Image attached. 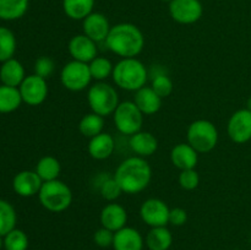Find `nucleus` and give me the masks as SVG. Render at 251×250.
Returning a JSON list of instances; mask_svg holds the SVG:
<instances>
[{"mask_svg":"<svg viewBox=\"0 0 251 250\" xmlns=\"http://www.w3.org/2000/svg\"><path fill=\"white\" fill-rule=\"evenodd\" d=\"M115 150V140L108 132H100L97 136L90 139L87 145L88 154L93 159L97 161H104L109 158Z\"/></svg>","mask_w":251,"mask_h":250,"instance_id":"412c9836","label":"nucleus"},{"mask_svg":"<svg viewBox=\"0 0 251 250\" xmlns=\"http://www.w3.org/2000/svg\"><path fill=\"white\" fill-rule=\"evenodd\" d=\"M169 206L157 198L147 199L140 207V217L149 227H164L169 223Z\"/></svg>","mask_w":251,"mask_h":250,"instance_id":"9b49d317","label":"nucleus"},{"mask_svg":"<svg viewBox=\"0 0 251 250\" xmlns=\"http://www.w3.org/2000/svg\"><path fill=\"white\" fill-rule=\"evenodd\" d=\"M114 178L122 188L123 193L135 195L144 191L150 185L152 168L144 157H127L115 169Z\"/></svg>","mask_w":251,"mask_h":250,"instance_id":"f03ea898","label":"nucleus"},{"mask_svg":"<svg viewBox=\"0 0 251 250\" xmlns=\"http://www.w3.org/2000/svg\"><path fill=\"white\" fill-rule=\"evenodd\" d=\"M22 103L19 87L0 85V113H12L19 109Z\"/></svg>","mask_w":251,"mask_h":250,"instance_id":"bb28decb","label":"nucleus"},{"mask_svg":"<svg viewBox=\"0 0 251 250\" xmlns=\"http://www.w3.org/2000/svg\"><path fill=\"white\" fill-rule=\"evenodd\" d=\"M171 161L179 171L194 169L198 166L199 152L188 142H180L172 149Z\"/></svg>","mask_w":251,"mask_h":250,"instance_id":"f3484780","label":"nucleus"},{"mask_svg":"<svg viewBox=\"0 0 251 250\" xmlns=\"http://www.w3.org/2000/svg\"><path fill=\"white\" fill-rule=\"evenodd\" d=\"M17 215L14 206L6 200L0 199V235L5 237L16 228Z\"/></svg>","mask_w":251,"mask_h":250,"instance_id":"c756f323","label":"nucleus"},{"mask_svg":"<svg viewBox=\"0 0 251 250\" xmlns=\"http://www.w3.org/2000/svg\"><path fill=\"white\" fill-rule=\"evenodd\" d=\"M188 221V212L183 207H173L169 211V223L176 227H181Z\"/></svg>","mask_w":251,"mask_h":250,"instance_id":"4c0bfd02","label":"nucleus"},{"mask_svg":"<svg viewBox=\"0 0 251 250\" xmlns=\"http://www.w3.org/2000/svg\"><path fill=\"white\" fill-rule=\"evenodd\" d=\"M145 244L149 250H168L173 244V234L167 225L153 227L147 233Z\"/></svg>","mask_w":251,"mask_h":250,"instance_id":"b1692460","label":"nucleus"},{"mask_svg":"<svg viewBox=\"0 0 251 250\" xmlns=\"http://www.w3.org/2000/svg\"><path fill=\"white\" fill-rule=\"evenodd\" d=\"M100 220L102 227L115 233L126 225L127 212L124 206L120 203L110 202L102 208Z\"/></svg>","mask_w":251,"mask_h":250,"instance_id":"dca6fc26","label":"nucleus"},{"mask_svg":"<svg viewBox=\"0 0 251 250\" xmlns=\"http://www.w3.org/2000/svg\"><path fill=\"white\" fill-rule=\"evenodd\" d=\"M43 185V180L39 178L36 171H21L12 179V189L21 198H32L38 195Z\"/></svg>","mask_w":251,"mask_h":250,"instance_id":"2eb2a0df","label":"nucleus"},{"mask_svg":"<svg viewBox=\"0 0 251 250\" xmlns=\"http://www.w3.org/2000/svg\"><path fill=\"white\" fill-rule=\"evenodd\" d=\"M129 147L134 152L135 156L147 158L156 153L158 150V140L152 132L141 130L130 136Z\"/></svg>","mask_w":251,"mask_h":250,"instance_id":"6ab92c4d","label":"nucleus"},{"mask_svg":"<svg viewBox=\"0 0 251 250\" xmlns=\"http://www.w3.org/2000/svg\"><path fill=\"white\" fill-rule=\"evenodd\" d=\"M96 0H63V11L69 19L74 21H82L95 9Z\"/></svg>","mask_w":251,"mask_h":250,"instance_id":"5701e85b","label":"nucleus"},{"mask_svg":"<svg viewBox=\"0 0 251 250\" xmlns=\"http://www.w3.org/2000/svg\"><path fill=\"white\" fill-rule=\"evenodd\" d=\"M68 50L73 60L86 64H90L96 56H98L97 43L83 33L71 37L68 44Z\"/></svg>","mask_w":251,"mask_h":250,"instance_id":"ddd939ff","label":"nucleus"},{"mask_svg":"<svg viewBox=\"0 0 251 250\" xmlns=\"http://www.w3.org/2000/svg\"><path fill=\"white\" fill-rule=\"evenodd\" d=\"M110 28L112 26L109 20L102 12L93 11L85 20H82V33L90 37L96 43L104 42L109 34Z\"/></svg>","mask_w":251,"mask_h":250,"instance_id":"4468645a","label":"nucleus"},{"mask_svg":"<svg viewBox=\"0 0 251 250\" xmlns=\"http://www.w3.org/2000/svg\"><path fill=\"white\" fill-rule=\"evenodd\" d=\"M220 134L212 122L207 119H198L191 123L186 131V142L199 153H208L218 144Z\"/></svg>","mask_w":251,"mask_h":250,"instance_id":"423d86ee","label":"nucleus"},{"mask_svg":"<svg viewBox=\"0 0 251 250\" xmlns=\"http://www.w3.org/2000/svg\"><path fill=\"white\" fill-rule=\"evenodd\" d=\"M103 129H104V118L93 112L83 115L78 123V130L81 135L88 139L100 135V132H103Z\"/></svg>","mask_w":251,"mask_h":250,"instance_id":"c85d7f7f","label":"nucleus"},{"mask_svg":"<svg viewBox=\"0 0 251 250\" xmlns=\"http://www.w3.org/2000/svg\"><path fill=\"white\" fill-rule=\"evenodd\" d=\"M168 10L172 19L180 25L196 24L203 15L200 0H172Z\"/></svg>","mask_w":251,"mask_h":250,"instance_id":"9d476101","label":"nucleus"},{"mask_svg":"<svg viewBox=\"0 0 251 250\" xmlns=\"http://www.w3.org/2000/svg\"><path fill=\"white\" fill-rule=\"evenodd\" d=\"M87 103L93 113L105 118L113 115L120 100L114 86L105 81H100L88 87Z\"/></svg>","mask_w":251,"mask_h":250,"instance_id":"39448f33","label":"nucleus"},{"mask_svg":"<svg viewBox=\"0 0 251 250\" xmlns=\"http://www.w3.org/2000/svg\"><path fill=\"white\" fill-rule=\"evenodd\" d=\"M90 73L93 80L97 82L100 81H105L108 77H112L113 70H114V65L112 61L104 56H96L90 64Z\"/></svg>","mask_w":251,"mask_h":250,"instance_id":"2f4dec72","label":"nucleus"},{"mask_svg":"<svg viewBox=\"0 0 251 250\" xmlns=\"http://www.w3.org/2000/svg\"><path fill=\"white\" fill-rule=\"evenodd\" d=\"M149 76V70L141 60L137 58H124L114 65L112 78L117 87L136 92L146 86Z\"/></svg>","mask_w":251,"mask_h":250,"instance_id":"7ed1b4c3","label":"nucleus"},{"mask_svg":"<svg viewBox=\"0 0 251 250\" xmlns=\"http://www.w3.org/2000/svg\"><path fill=\"white\" fill-rule=\"evenodd\" d=\"M161 65H154V69H152L151 71H149V75L152 76V82L151 87L156 91L157 95L161 98H167L172 95L174 90V85L172 78L167 75V73L164 70H161L159 68Z\"/></svg>","mask_w":251,"mask_h":250,"instance_id":"cd10ccee","label":"nucleus"},{"mask_svg":"<svg viewBox=\"0 0 251 250\" xmlns=\"http://www.w3.org/2000/svg\"><path fill=\"white\" fill-rule=\"evenodd\" d=\"M144 247L145 239L136 228L125 225L124 228L114 233V250H142Z\"/></svg>","mask_w":251,"mask_h":250,"instance_id":"a211bd4d","label":"nucleus"},{"mask_svg":"<svg viewBox=\"0 0 251 250\" xmlns=\"http://www.w3.org/2000/svg\"><path fill=\"white\" fill-rule=\"evenodd\" d=\"M227 134L238 145L247 144L251 140V112L247 108L237 110L230 115L227 124Z\"/></svg>","mask_w":251,"mask_h":250,"instance_id":"f8f14e48","label":"nucleus"},{"mask_svg":"<svg viewBox=\"0 0 251 250\" xmlns=\"http://www.w3.org/2000/svg\"><path fill=\"white\" fill-rule=\"evenodd\" d=\"M2 248H4V237L0 235V250H1Z\"/></svg>","mask_w":251,"mask_h":250,"instance_id":"ea45409f","label":"nucleus"},{"mask_svg":"<svg viewBox=\"0 0 251 250\" xmlns=\"http://www.w3.org/2000/svg\"><path fill=\"white\" fill-rule=\"evenodd\" d=\"M29 0H0V20L15 21L26 14Z\"/></svg>","mask_w":251,"mask_h":250,"instance_id":"393cba45","label":"nucleus"},{"mask_svg":"<svg viewBox=\"0 0 251 250\" xmlns=\"http://www.w3.org/2000/svg\"><path fill=\"white\" fill-rule=\"evenodd\" d=\"M93 242L97 247L100 248H109L113 247V242H114V232L107 229L104 227H100L97 229L93 234Z\"/></svg>","mask_w":251,"mask_h":250,"instance_id":"e433bc0d","label":"nucleus"},{"mask_svg":"<svg viewBox=\"0 0 251 250\" xmlns=\"http://www.w3.org/2000/svg\"><path fill=\"white\" fill-rule=\"evenodd\" d=\"M144 117L134 100H124L119 103L113 113V122L120 134L131 136L142 130Z\"/></svg>","mask_w":251,"mask_h":250,"instance_id":"0eeeda50","label":"nucleus"},{"mask_svg":"<svg viewBox=\"0 0 251 250\" xmlns=\"http://www.w3.org/2000/svg\"><path fill=\"white\" fill-rule=\"evenodd\" d=\"M178 181L180 188L184 189V190H195L199 184H200V175H199L198 171L195 168L185 169V171H180Z\"/></svg>","mask_w":251,"mask_h":250,"instance_id":"f704fd0d","label":"nucleus"},{"mask_svg":"<svg viewBox=\"0 0 251 250\" xmlns=\"http://www.w3.org/2000/svg\"><path fill=\"white\" fill-rule=\"evenodd\" d=\"M16 37L7 27L0 26V63L14 58L16 51Z\"/></svg>","mask_w":251,"mask_h":250,"instance_id":"7c9ffc66","label":"nucleus"},{"mask_svg":"<svg viewBox=\"0 0 251 250\" xmlns=\"http://www.w3.org/2000/svg\"><path fill=\"white\" fill-rule=\"evenodd\" d=\"M92 80L90 66L86 63L71 60L61 68V85L71 92H81V91L86 90L87 87H90Z\"/></svg>","mask_w":251,"mask_h":250,"instance_id":"6e6552de","label":"nucleus"},{"mask_svg":"<svg viewBox=\"0 0 251 250\" xmlns=\"http://www.w3.org/2000/svg\"><path fill=\"white\" fill-rule=\"evenodd\" d=\"M247 109H249L251 112V96L249 97V100H247Z\"/></svg>","mask_w":251,"mask_h":250,"instance_id":"58836bf2","label":"nucleus"},{"mask_svg":"<svg viewBox=\"0 0 251 250\" xmlns=\"http://www.w3.org/2000/svg\"><path fill=\"white\" fill-rule=\"evenodd\" d=\"M162 1H166V2H168V4H169V2H171L172 0H162Z\"/></svg>","mask_w":251,"mask_h":250,"instance_id":"a19ab883","label":"nucleus"},{"mask_svg":"<svg viewBox=\"0 0 251 250\" xmlns=\"http://www.w3.org/2000/svg\"><path fill=\"white\" fill-rule=\"evenodd\" d=\"M38 199L47 211L60 213L70 207L73 202V191L68 184L59 179L44 181L38 193Z\"/></svg>","mask_w":251,"mask_h":250,"instance_id":"20e7f679","label":"nucleus"},{"mask_svg":"<svg viewBox=\"0 0 251 250\" xmlns=\"http://www.w3.org/2000/svg\"><path fill=\"white\" fill-rule=\"evenodd\" d=\"M19 91L21 93L22 102L31 107H37L47 100L49 88L46 78L32 74L25 77L21 85L19 86Z\"/></svg>","mask_w":251,"mask_h":250,"instance_id":"1a4fd4ad","label":"nucleus"},{"mask_svg":"<svg viewBox=\"0 0 251 250\" xmlns=\"http://www.w3.org/2000/svg\"><path fill=\"white\" fill-rule=\"evenodd\" d=\"M28 237L24 230L15 228L4 237L5 250H27L28 249Z\"/></svg>","mask_w":251,"mask_h":250,"instance_id":"473e14b6","label":"nucleus"},{"mask_svg":"<svg viewBox=\"0 0 251 250\" xmlns=\"http://www.w3.org/2000/svg\"><path fill=\"white\" fill-rule=\"evenodd\" d=\"M26 77L25 68L17 59L11 58L1 63L0 66V81L2 85L19 87Z\"/></svg>","mask_w":251,"mask_h":250,"instance_id":"4be33fe9","label":"nucleus"},{"mask_svg":"<svg viewBox=\"0 0 251 250\" xmlns=\"http://www.w3.org/2000/svg\"><path fill=\"white\" fill-rule=\"evenodd\" d=\"M55 71V63L49 56H41L34 63V74L43 78H49Z\"/></svg>","mask_w":251,"mask_h":250,"instance_id":"c9c22d12","label":"nucleus"},{"mask_svg":"<svg viewBox=\"0 0 251 250\" xmlns=\"http://www.w3.org/2000/svg\"><path fill=\"white\" fill-rule=\"evenodd\" d=\"M163 98L159 97L151 86H144L135 92L134 103L144 115H153L159 112Z\"/></svg>","mask_w":251,"mask_h":250,"instance_id":"aec40b11","label":"nucleus"},{"mask_svg":"<svg viewBox=\"0 0 251 250\" xmlns=\"http://www.w3.org/2000/svg\"><path fill=\"white\" fill-rule=\"evenodd\" d=\"M100 194L104 200L110 201V202H114L118 198H120V195L123 193L122 188L118 184V181L115 180L114 175L108 176L104 180L100 181Z\"/></svg>","mask_w":251,"mask_h":250,"instance_id":"72a5a7b5","label":"nucleus"},{"mask_svg":"<svg viewBox=\"0 0 251 250\" xmlns=\"http://www.w3.org/2000/svg\"><path fill=\"white\" fill-rule=\"evenodd\" d=\"M34 171L43 180V183L56 180L59 179V174L61 172V164L59 159L54 156H44L37 162Z\"/></svg>","mask_w":251,"mask_h":250,"instance_id":"a878e982","label":"nucleus"},{"mask_svg":"<svg viewBox=\"0 0 251 250\" xmlns=\"http://www.w3.org/2000/svg\"><path fill=\"white\" fill-rule=\"evenodd\" d=\"M108 50L124 58H136L145 47V37L141 29L130 22H120L110 28L104 41Z\"/></svg>","mask_w":251,"mask_h":250,"instance_id":"f257e3e1","label":"nucleus"}]
</instances>
